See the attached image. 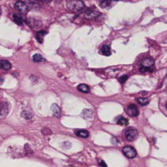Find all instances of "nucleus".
<instances>
[{
    "label": "nucleus",
    "mask_w": 167,
    "mask_h": 167,
    "mask_svg": "<svg viewBox=\"0 0 167 167\" xmlns=\"http://www.w3.org/2000/svg\"><path fill=\"white\" fill-rule=\"evenodd\" d=\"M15 8L17 10L18 12H20L22 14H26L29 11V7L22 1H17L15 3Z\"/></svg>",
    "instance_id": "7ed1b4c3"
},
{
    "label": "nucleus",
    "mask_w": 167,
    "mask_h": 167,
    "mask_svg": "<svg viewBox=\"0 0 167 167\" xmlns=\"http://www.w3.org/2000/svg\"><path fill=\"white\" fill-rule=\"evenodd\" d=\"M10 106L7 102H3L0 104V119L4 118L8 114Z\"/></svg>",
    "instance_id": "20e7f679"
},
{
    "label": "nucleus",
    "mask_w": 167,
    "mask_h": 167,
    "mask_svg": "<svg viewBox=\"0 0 167 167\" xmlns=\"http://www.w3.org/2000/svg\"><path fill=\"white\" fill-rule=\"evenodd\" d=\"M117 123L121 125H128V120L123 117H119L117 118Z\"/></svg>",
    "instance_id": "4be33fe9"
},
{
    "label": "nucleus",
    "mask_w": 167,
    "mask_h": 167,
    "mask_svg": "<svg viewBox=\"0 0 167 167\" xmlns=\"http://www.w3.org/2000/svg\"><path fill=\"white\" fill-rule=\"evenodd\" d=\"M46 34H47V32H45L44 30H40L36 34V39L40 43H42L43 42V38Z\"/></svg>",
    "instance_id": "f8f14e48"
},
{
    "label": "nucleus",
    "mask_w": 167,
    "mask_h": 167,
    "mask_svg": "<svg viewBox=\"0 0 167 167\" xmlns=\"http://www.w3.org/2000/svg\"><path fill=\"white\" fill-rule=\"evenodd\" d=\"M33 60L34 62H38V63H39V62H45L46 60L42 57V55H41L40 54H35L34 56H33Z\"/></svg>",
    "instance_id": "a211bd4d"
},
{
    "label": "nucleus",
    "mask_w": 167,
    "mask_h": 167,
    "mask_svg": "<svg viewBox=\"0 0 167 167\" xmlns=\"http://www.w3.org/2000/svg\"><path fill=\"white\" fill-rule=\"evenodd\" d=\"M101 53L104 55H111V51H110V48L107 45H104L101 48Z\"/></svg>",
    "instance_id": "f3484780"
},
{
    "label": "nucleus",
    "mask_w": 167,
    "mask_h": 167,
    "mask_svg": "<svg viewBox=\"0 0 167 167\" xmlns=\"http://www.w3.org/2000/svg\"><path fill=\"white\" fill-rule=\"evenodd\" d=\"M117 0H102L100 3V7L103 8H106L110 7L114 2H116Z\"/></svg>",
    "instance_id": "ddd939ff"
},
{
    "label": "nucleus",
    "mask_w": 167,
    "mask_h": 167,
    "mask_svg": "<svg viewBox=\"0 0 167 167\" xmlns=\"http://www.w3.org/2000/svg\"><path fill=\"white\" fill-rule=\"evenodd\" d=\"M76 135H78V137L81 138H87L89 136V132L87 131H84V130H80L76 131Z\"/></svg>",
    "instance_id": "dca6fc26"
},
{
    "label": "nucleus",
    "mask_w": 167,
    "mask_h": 167,
    "mask_svg": "<svg viewBox=\"0 0 167 167\" xmlns=\"http://www.w3.org/2000/svg\"><path fill=\"white\" fill-rule=\"evenodd\" d=\"M3 81H4V79H3V78L0 77V84L3 83Z\"/></svg>",
    "instance_id": "a878e982"
},
{
    "label": "nucleus",
    "mask_w": 167,
    "mask_h": 167,
    "mask_svg": "<svg viewBox=\"0 0 167 167\" xmlns=\"http://www.w3.org/2000/svg\"><path fill=\"white\" fill-rule=\"evenodd\" d=\"M27 23L30 24V27H32L33 29H38L42 26V22L39 20H36L34 18H30L29 20H27Z\"/></svg>",
    "instance_id": "0eeeda50"
},
{
    "label": "nucleus",
    "mask_w": 167,
    "mask_h": 167,
    "mask_svg": "<svg viewBox=\"0 0 167 167\" xmlns=\"http://www.w3.org/2000/svg\"><path fill=\"white\" fill-rule=\"evenodd\" d=\"M100 12H97L96 10H89L85 13V17L87 19H93V18L97 17L98 16H100Z\"/></svg>",
    "instance_id": "1a4fd4ad"
},
{
    "label": "nucleus",
    "mask_w": 167,
    "mask_h": 167,
    "mask_svg": "<svg viewBox=\"0 0 167 167\" xmlns=\"http://www.w3.org/2000/svg\"><path fill=\"white\" fill-rule=\"evenodd\" d=\"M99 164H100V166L102 167H106L107 166V165H106V163L104 162V161H102V160H100V161H99Z\"/></svg>",
    "instance_id": "393cba45"
},
{
    "label": "nucleus",
    "mask_w": 167,
    "mask_h": 167,
    "mask_svg": "<svg viewBox=\"0 0 167 167\" xmlns=\"http://www.w3.org/2000/svg\"><path fill=\"white\" fill-rule=\"evenodd\" d=\"M122 152L125 154V156L130 158V159L135 158L136 156V155H137V152H136L135 149L133 147H131V146H125V147H124L123 149H122Z\"/></svg>",
    "instance_id": "f03ea898"
},
{
    "label": "nucleus",
    "mask_w": 167,
    "mask_h": 167,
    "mask_svg": "<svg viewBox=\"0 0 167 167\" xmlns=\"http://www.w3.org/2000/svg\"><path fill=\"white\" fill-rule=\"evenodd\" d=\"M42 133L43 134V135H51V134H52L51 131L49 128H47V127H44V128H42Z\"/></svg>",
    "instance_id": "5701e85b"
},
{
    "label": "nucleus",
    "mask_w": 167,
    "mask_h": 167,
    "mask_svg": "<svg viewBox=\"0 0 167 167\" xmlns=\"http://www.w3.org/2000/svg\"><path fill=\"white\" fill-rule=\"evenodd\" d=\"M153 65H154V60L151 57H148V58L143 59L141 62L142 67H146V68H151Z\"/></svg>",
    "instance_id": "6e6552de"
},
{
    "label": "nucleus",
    "mask_w": 167,
    "mask_h": 167,
    "mask_svg": "<svg viewBox=\"0 0 167 167\" xmlns=\"http://www.w3.org/2000/svg\"><path fill=\"white\" fill-rule=\"evenodd\" d=\"M139 132L135 129H129L125 132V136L127 140L129 141H133L138 137Z\"/></svg>",
    "instance_id": "39448f33"
},
{
    "label": "nucleus",
    "mask_w": 167,
    "mask_h": 167,
    "mask_svg": "<svg viewBox=\"0 0 167 167\" xmlns=\"http://www.w3.org/2000/svg\"><path fill=\"white\" fill-rule=\"evenodd\" d=\"M51 113L53 114V115L55 117H59L60 116V113H61V112H60V108L57 104H53L51 105Z\"/></svg>",
    "instance_id": "9d476101"
},
{
    "label": "nucleus",
    "mask_w": 167,
    "mask_h": 167,
    "mask_svg": "<svg viewBox=\"0 0 167 167\" xmlns=\"http://www.w3.org/2000/svg\"><path fill=\"white\" fill-rule=\"evenodd\" d=\"M13 20H14V21H15L17 24H19V25H22L23 21H24L22 17L20 16V15H18V14H13Z\"/></svg>",
    "instance_id": "2eb2a0df"
},
{
    "label": "nucleus",
    "mask_w": 167,
    "mask_h": 167,
    "mask_svg": "<svg viewBox=\"0 0 167 167\" xmlns=\"http://www.w3.org/2000/svg\"><path fill=\"white\" fill-rule=\"evenodd\" d=\"M21 115L25 119H31L33 117V113L31 111H30V110H24V111L22 112Z\"/></svg>",
    "instance_id": "6ab92c4d"
},
{
    "label": "nucleus",
    "mask_w": 167,
    "mask_h": 167,
    "mask_svg": "<svg viewBox=\"0 0 167 167\" xmlns=\"http://www.w3.org/2000/svg\"><path fill=\"white\" fill-rule=\"evenodd\" d=\"M78 90L83 93H89L90 87L86 84H80L78 86Z\"/></svg>",
    "instance_id": "4468645a"
},
{
    "label": "nucleus",
    "mask_w": 167,
    "mask_h": 167,
    "mask_svg": "<svg viewBox=\"0 0 167 167\" xmlns=\"http://www.w3.org/2000/svg\"><path fill=\"white\" fill-rule=\"evenodd\" d=\"M67 7L73 12H82L85 8V4L82 0H69L67 3Z\"/></svg>",
    "instance_id": "f257e3e1"
},
{
    "label": "nucleus",
    "mask_w": 167,
    "mask_h": 167,
    "mask_svg": "<svg viewBox=\"0 0 167 167\" xmlns=\"http://www.w3.org/2000/svg\"><path fill=\"white\" fill-rule=\"evenodd\" d=\"M166 109H167V104H166Z\"/></svg>",
    "instance_id": "cd10ccee"
},
{
    "label": "nucleus",
    "mask_w": 167,
    "mask_h": 167,
    "mask_svg": "<svg viewBox=\"0 0 167 167\" xmlns=\"http://www.w3.org/2000/svg\"><path fill=\"white\" fill-rule=\"evenodd\" d=\"M126 113L128 115H130L131 117H137L139 112V108L135 104H131L129 105L126 108Z\"/></svg>",
    "instance_id": "423d86ee"
},
{
    "label": "nucleus",
    "mask_w": 167,
    "mask_h": 167,
    "mask_svg": "<svg viewBox=\"0 0 167 167\" xmlns=\"http://www.w3.org/2000/svg\"><path fill=\"white\" fill-rule=\"evenodd\" d=\"M138 103H139L141 105H147L149 103V100L147 98H143V97H139L137 99Z\"/></svg>",
    "instance_id": "412c9836"
},
{
    "label": "nucleus",
    "mask_w": 167,
    "mask_h": 167,
    "mask_svg": "<svg viewBox=\"0 0 167 167\" xmlns=\"http://www.w3.org/2000/svg\"><path fill=\"white\" fill-rule=\"evenodd\" d=\"M92 110H90L89 108H86V109H84L83 111V117H86V118H90L91 117H92Z\"/></svg>",
    "instance_id": "aec40b11"
},
{
    "label": "nucleus",
    "mask_w": 167,
    "mask_h": 167,
    "mask_svg": "<svg viewBox=\"0 0 167 167\" xmlns=\"http://www.w3.org/2000/svg\"><path fill=\"white\" fill-rule=\"evenodd\" d=\"M1 12H2V10H1V7H0V14H1Z\"/></svg>",
    "instance_id": "bb28decb"
},
{
    "label": "nucleus",
    "mask_w": 167,
    "mask_h": 167,
    "mask_svg": "<svg viewBox=\"0 0 167 167\" xmlns=\"http://www.w3.org/2000/svg\"><path fill=\"white\" fill-rule=\"evenodd\" d=\"M12 68L11 63L7 60H0V69L9 70Z\"/></svg>",
    "instance_id": "9b49d317"
},
{
    "label": "nucleus",
    "mask_w": 167,
    "mask_h": 167,
    "mask_svg": "<svg viewBox=\"0 0 167 167\" xmlns=\"http://www.w3.org/2000/svg\"><path fill=\"white\" fill-rule=\"evenodd\" d=\"M127 78H128V77H127L126 75H125V76H122V77H121V78H119V82L121 83H125V81L127 80Z\"/></svg>",
    "instance_id": "b1692460"
}]
</instances>
